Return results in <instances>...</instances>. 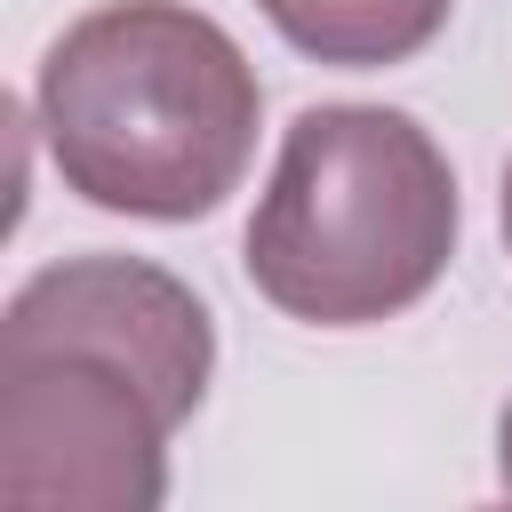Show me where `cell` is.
<instances>
[{
	"label": "cell",
	"instance_id": "obj_1",
	"mask_svg": "<svg viewBox=\"0 0 512 512\" xmlns=\"http://www.w3.org/2000/svg\"><path fill=\"white\" fill-rule=\"evenodd\" d=\"M216 368L208 304L144 256H64L0 320V504L152 512Z\"/></svg>",
	"mask_w": 512,
	"mask_h": 512
},
{
	"label": "cell",
	"instance_id": "obj_4",
	"mask_svg": "<svg viewBox=\"0 0 512 512\" xmlns=\"http://www.w3.org/2000/svg\"><path fill=\"white\" fill-rule=\"evenodd\" d=\"M272 16V32L320 64H400L416 48H432V32L448 24L456 0H256Z\"/></svg>",
	"mask_w": 512,
	"mask_h": 512
},
{
	"label": "cell",
	"instance_id": "obj_5",
	"mask_svg": "<svg viewBox=\"0 0 512 512\" xmlns=\"http://www.w3.org/2000/svg\"><path fill=\"white\" fill-rule=\"evenodd\" d=\"M496 472H504V496H512V408H504V424H496Z\"/></svg>",
	"mask_w": 512,
	"mask_h": 512
},
{
	"label": "cell",
	"instance_id": "obj_2",
	"mask_svg": "<svg viewBox=\"0 0 512 512\" xmlns=\"http://www.w3.org/2000/svg\"><path fill=\"white\" fill-rule=\"evenodd\" d=\"M32 104L56 176L88 208L192 224L240 192L264 88L216 16L184 0H112L40 56Z\"/></svg>",
	"mask_w": 512,
	"mask_h": 512
},
{
	"label": "cell",
	"instance_id": "obj_6",
	"mask_svg": "<svg viewBox=\"0 0 512 512\" xmlns=\"http://www.w3.org/2000/svg\"><path fill=\"white\" fill-rule=\"evenodd\" d=\"M504 248H512V168H504Z\"/></svg>",
	"mask_w": 512,
	"mask_h": 512
},
{
	"label": "cell",
	"instance_id": "obj_3",
	"mask_svg": "<svg viewBox=\"0 0 512 512\" xmlns=\"http://www.w3.org/2000/svg\"><path fill=\"white\" fill-rule=\"evenodd\" d=\"M456 256L448 152L392 104L296 112L280 168L248 216V280L312 328L408 312Z\"/></svg>",
	"mask_w": 512,
	"mask_h": 512
}]
</instances>
